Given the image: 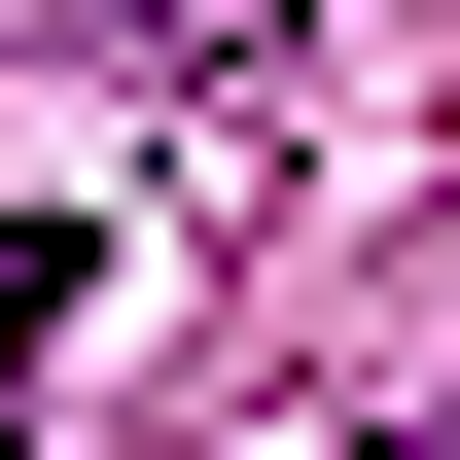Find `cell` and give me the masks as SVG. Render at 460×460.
Listing matches in <instances>:
<instances>
[{
	"label": "cell",
	"instance_id": "6da1fadb",
	"mask_svg": "<svg viewBox=\"0 0 460 460\" xmlns=\"http://www.w3.org/2000/svg\"><path fill=\"white\" fill-rule=\"evenodd\" d=\"M36 354H71V248H36V213H0V390H36Z\"/></svg>",
	"mask_w": 460,
	"mask_h": 460
},
{
	"label": "cell",
	"instance_id": "7a4b0ae2",
	"mask_svg": "<svg viewBox=\"0 0 460 460\" xmlns=\"http://www.w3.org/2000/svg\"><path fill=\"white\" fill-rule=\"evenodd\" d=\"M425 460H460V425H425Z\"/></svg>",
	"mask_w": 460,
	"mask_h": 460
}]
</instances>
